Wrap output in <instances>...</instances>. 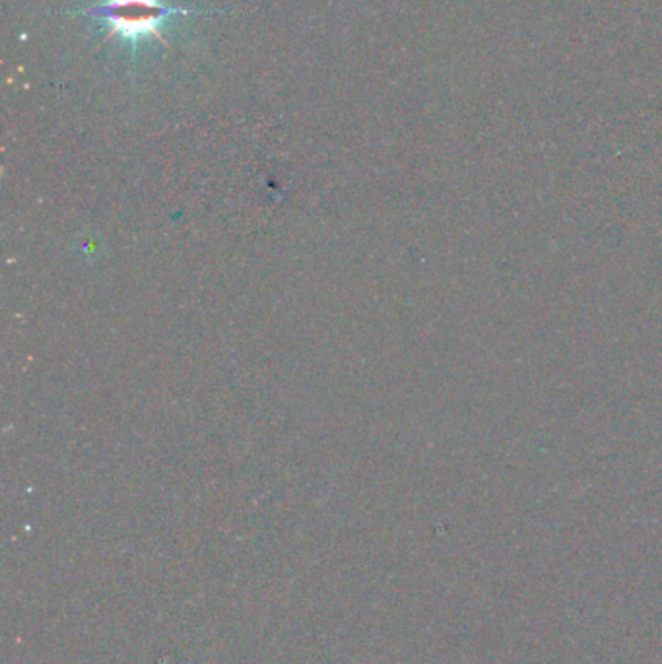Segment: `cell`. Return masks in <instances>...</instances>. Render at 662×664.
<instances>
[{
    "label": "cell",
    "instance_id": "cell-1",
    "mask_svg": "<svg viewBox=\"0 0 662 664\" xmlns=\"http://www.w3.org/2000/svg\"><path fill=\"white\" fill-rule=\"evenodd\" d=\"M206 14H216V10L177 6L169 0H100L88 8L70 12V16L95 22L105 41L115 40L127 47L132 63H137L144 45L152 41L167 45L164 31L175 22Z\"/></svg>",
    "mask_w": 662,
    "mask_h": 664
}]
</instances>
